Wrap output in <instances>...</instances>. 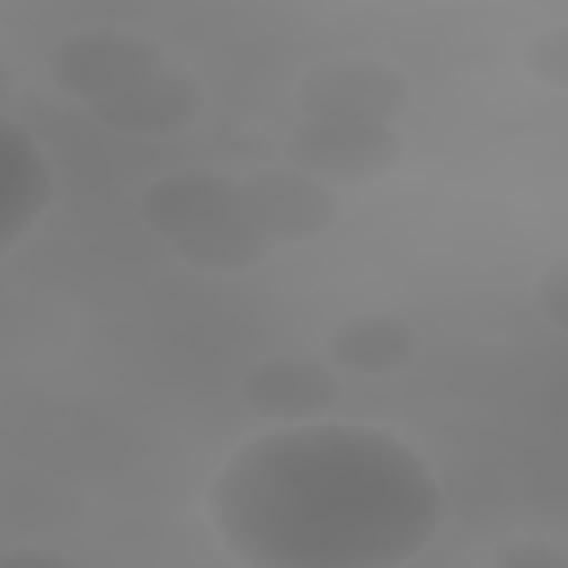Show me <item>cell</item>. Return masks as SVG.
I'll list each match as a JSON object with an SVG mask.
<instances>
[{
    "label": "cell",
    "instance_id": "cell-4",
    "mask_svg": "<svg viewBox=\"0 0 568 568\" xmlns=\"http://www.w3.org/2000/svg\"><path fill=\"white\" fill-rule=\"evenodd\" d=\"M293 106L302 120H359L395 124L413 106V84L404 67L368 53H337L302 71L293 84Z\"/></svg>",
    "mask_w": 568,
    "mask_h": 568
},
{
    "label": "cell",
    "instance_id": "cell-7",
    "mask_svg": "<svg viewBox=\"0 0 568 568\" xmlns=\"http://www.w3.org/2000/svg\"><path fill=\"white\" fill-rule=\"evenodd\" d=\"M240 395L271 426L320 422L342 399V368L328 355H266L244 373Z\"/></svg>",
    "mask_w": 568,
    "mask_h": 568
},
{
    "label": "cell",
    "instance_id": "cell-5",
    "mask_svg": "<svg viewBox=\"0 0 568 568\" xmlns=\"http://www.w3.org/2000/svg\"><path fill=\"white\" fill-rule=\"evenodd\" d=\"M284 160L324 178L328 186H373L390 178L404 160V138L395 124L359 120H297L284 138Z\"/></svg>",
    "mask_w": 568,
    "mask_h": 568
},
{
    "label": "cell",
    "instance_id": "cell-11",
    "mask_svg": "<svg viewBox=\"0 0 568 568\" xmlns=\"http://www.w3.org/2000/svg\"><path fill=\"white\" fill-rule=\"evenodd\" d=\"M532 306L559 333H568V253L550 257L532 280Z\"/></svg>",
    "mask_w": 568,
    "mask_h": 568
},
{
    "label": "cell",
    "instance_id": "cell-3",
    "mask_svg": "<svg viewBox=\"0 0 568 568\" xmlns=\"http://www.w3.org/2000/svg\"><path fill=\"white\" fill-rule=\"evenodd\" d=\"M138 217L182 266L200 275H248L275 253L240 200V178L222 169L186 164L146 182Z\"/></svg>",
    "mask_w": 568,
    "mask_h": 568
},
{
    "label": "cell",
    "instance_id": "cell-2",
    "mask_svg": "<svg viewBox=\"0 0 568 568\" xmlns=\"http://www.w3.org/2000/svg\"><path fill=\"white\" fill-rule=\"evenodd\" d=\"M49 84L124 138H178L209 111V89L164 44L133 27H80L44 62Z\"/></svg>",
    "mask_w": 568,
    "mask_h": 568
},
{
    "label": "cell",
    "instance_id": "cell-13",
    "mask_svg": "<svg viewBox=\"0 0 568 568\" xmlns=\"http://www.w3.org/2000/svg\"><path fill=\"white\" fill-rule=\"evenodd\" d=\"M0 564H67L62 555H53V550H36V546H9L4 555H0Z\"/></svg>",
    "mask_w": 568,
    "mask_h": 568
},
{
    "label": "cell",
    "instance_id": "cell-10",
    "mask_svg": "<svg viewBox=\"0 0 568 568\" xmlns=\"http://www.w3.org/2000/svg\"><path fill=\"white\" fill-rule=\"evenodd\" d=\"M519 62H524V71H528L537 84H546V89H555V93H568V22L532 31V36L524 40Z\"/></svg>",
    "mask_w": 568,
    "mask_h": 568
},
{
    "label": "cell",
    "instance_id": "cell-6",
    "mask_svg": "<svg viewBox=\"0 0 568 568\" xmlns=\"http://www.w3.org/2000/svg\"><path fill=\"white\" fill-rule=\"evenodd\" d=\"M240 200L275 248L311 244V240L328 235L342 217V191L328 186L324 178L288 164V160L244 173Z\"/></svg>",
    "mask_w": 568,
    "mask_h": 568
},
{
    "label": "cell",
    "instance_id": "cell-12",
    "mask_svg": "<svg viewBox=\"0 0 568 568\" xmlns=\"http://www.w3.org/2000/svg\"><path fill=\"white\" fill-rule=\"evenodd\" d=\"M493 564H506V568H541V564H550V568H568V550L564 546H546V541H519V546H501L497 555H493Z\"/></svg>",
    "mask_w": 568,
    "mask_h": 568
},
{
    "label": "cell",
    "instance_id": "cell-1",
    "mask_svg": "<svg viewBox=\"0 0 568 568\" xmlns=\"http://www.w3.org/2000/svg\"><path fill=\"white\" fill-rule=\"evenodd\" d=\"M444 515V484L408 439L333 417L244 439L204 493L217 546L248 568H395Z\"/></svg>",
    "mask_w": 568,
    "mask_h": 568
},
{
    "label": "cell",
    "instance_id": "cell-8",
    "mask_svg": "<svg viewBox=\"0 0 568 568\" xmlns=\"http://www.w3.org/2000/svg\"><path fill=\"white\" fill-rule=\"evenodd\" d=\"M0 248H18V240L53 209L58 173L36 133L18 120L0 124Z\"/></svg>",
    "mask_w": 568,
    "mask_h": 568
},
{
    "label": "cell",
    "instance_id": "cell-9",
    "mask_svg": "<svg viewBox=\"0 0 568 568\" xmlns=\"http://www.w3.org/2000/svg\"><path fill=\"white\" fill-rule=\"evenodd\" d=\"M324 355L355 377H395L417 364L422 328L395 311H359L328 328Z\"/></svg>",
    "mask_w": 568,
    "mask_h": 568
}]
</instances>
